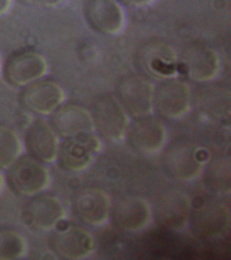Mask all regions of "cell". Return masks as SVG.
Here are the masks:
<instances>
[{
	"label": "cell",
	"instance_id": "obj_1",
	"mask_svg": "<svg viewBox=\"0 0 231 260\" xmlns=\"http://www.w3.org/2000/svg\"><path fill=\"white\" fill-rule=\"evenodd\" d=\"M162 162L167 174L182 182L198 178L207 163L203 148L187 140H176L168 145Z\"/></svg>",
	"mask_w": 231,
	"mask_h": 260
},
{
	"label": "cell",
	"instance_id": "obj_2",
	"mask_svg": "<svg viewBox=\"0 0 231 260\" xmlns=\"http://www.w3.org/2000/svg\"><path fill=\"white\" fill-rule=\"evenodd\" d=\"M134 61L142 75L148 79L166 80L177 78L179 57L170 44L159 40H152L141 45Z\"/></svg>",
	"mask_w": 231,
	"mask_h": 260
},
{
	"label": "cell",
	"instance_id": "obj_3",
	"mask_svg": "<svg viewBox=\"0 0 231 260\" xmlns=\"http://www.w3.org/2000/svg\"><path fill=\"white\" fill-rule=\"evenodd\" d=\"M94 131L108 142L123 141L129 126V117L112 95H103L92 103L91 110Z\"/></svg>",
	"mask_w": 231,
	"mask_h": 260
},
{
	"label": "cell",
	"instance_id": "obj_4",
	"mask_svg": "<svg viewBox=\"0 0 231 260\" xmlns=\"http://www.w3.org/2000/svg\"><path fill=\"white\" fill-rule=\"evenodd\" d=\"M7 185L20 197H32L49 187L51 176L44 163L30 155H21L7 169Z\"/></svg>",
	"mask_w": 231,
	"mask_h": 260
},
{
	"label": "cell",
	"instance_id": "obj_5",
	"mask_svg": "<svg viewBox=\"0 0 231 260\" xmlns=\"http://www.w3.org/2000/svg\"><path fill=\"white\" fill-rule=\"evenodd\" d=\"M192 91L186 82L178 78L162 80L154 89L153 111L168 120H178L190 114Z\"/></svg>",
	"mask_w": 231,
	"mask_h": 260
},
{
	"label": "cell",
	"instance_id": "obj_6",
	"mask_svg": "<svg viewBox=\"0 0 231 260\" xmlns=\"http://www.w3.org/2000/svg\"><path fill=\"white\" fill-rule=\"evenodd\" d=\"M155 86L145 75L127 74L120 79L116 87L119 104L131 118L153 115Z\"/></svg>",
	"mask_w": 231,
	"mask_h": 260
},
{
	"label": "cell",
	"instance_id": "obj_7",
	"mask_svg": "<svg viewBox=\"0 0 231 260\" xmlns=\"http://www.w3.org/2000/svg\"><path fill=\"white\" fill-rule=\"evenodd\" d=\"M102 141L95 132H85L65 138L58 152V165L69 173L88 169L102 150Z\"/></svg>",
	"mask_w": 231,
	"mask_h": 260
},
{
	"label": "cell",
	"instance_id": "obj_8",
	"mask_svg": "<svg viewBox=\"0 0 231 260\" xmlns=\"http://www.w3.org/2000/svg\"><path fill=\"white\" fill-rule=\"evenodd\" d=\"M179 67L191 81L208 83L218 77L221 60L218 53L203 42H192L183 49Z\"/></svg>",
	"mask_w": 231,
	"mask_h": 260
},
{
	"label": "cell",
	"instance_id": "obj_9",
	"mask_svg": "<svg viewBox=\"0 0 231 260\" xmlns=\"http://www.w3.org/2000/svg\"><path fill=\"white\" fill-rule=\"evenodd\" d=\"M188 224L196 237L203 240H217L230 230V209L220 200H207L199 207L192 209Z\"/></svg>",
	"mask_w": 231,
	"mask_h": 260
},
{
	"label": "cell",
	"instance_id": "obj_10",
	"mask_svg": "<svg viewBox=\"0 0 231 260\" xmlns=\"http://www.w3.org/2000/svg\"><path fill=\"white\" fill-rule=\"evenodd\" d=\"M48 72V60L35 50H21L11 54L3 69L5 80L11 86L18 88H24L41 80Z\"/></svg>",
	"mask_w": 231,
	"mask_h": 260
},
{
	"label": "cell",
	"instance_id": "obj_11",
	"mask_svg": "<svg viewBox=\"0 0 231 260\" xmlns=\"http://www.w3.org/2000/svg\"><path fill=\"white\" fill-rule=\"evenodd\" d=\"M191 212L190 196L180 188H169L158 197L153 216L161 227L172 232H182L188 225Z\"/></svg>",
	"mask_w": 231,
	"mask_h": 260
},
{
	"label": "cell",
	"instance_id": "obj_12",
	"mask_svg": "<svg viewBox=\"0 0 231 260\" xmlns=\"http://www.w3.org/2000/svg\"><path fill=\"white\" fill-rule=\"evenodd\" d=\"M129 147L142 155H155L167 145L168 133L161 119L153 115L134 118L129 123L126 138Z\"/></svg>",
	"mask_w": 231,
	"mask_h": 260
},
{
	"label": "cell",
	"instance_id": "obj_13",
	"mask_svg": "<svg viewBox=\"0 0 231 260\" xmlns=\"http://www.w3.org/2000/svg\"><path fill=\"white\" fill-rule=\"evenodd\" d=\"M85 18L89 27L104 36H118L126 28V13L118 0H86Z\"/></svg>",
	"mask_w": 231,
	"mask_h": 260
},
{
	"label": "cell",
	"instance_id": "obj_14",
	"mask_svg": "<svg viewBox=\"0 0 231 260\" xmlns=\"http://www.w3.org/2000/svg\"><path fill=\"white\" fill-rule=\"evenodd\" d=\"M152 219L153 209L142 197L125 196L111 204L109 220L121 232H140L148 227Z\"/></svg>",
	"mask_w": 231,
	"mask_h": 260
},
{
	"label": "cell",
	"instance_id": "obj_15",
	"mask_svg": "<svg viewBox=\"0 0 231 260\" xmlns=\"http://www.w3.org/2000/svg\"><path fill=\"white\" fill-rule=\"evenodd\" d=\"M66 100L64 88L54 80H37L26 86L20 95L23 108L37 116H51Z\"/></svg>",
	"mask_w": 231,
	"mask_h": 260
},
{
	"label": "cell",
	"instance_id": "obj_16",
	"mask_svg": "<svg viewBox=\"0 0 231 260\" xmlns=\"http://www.w3.org/2000/svg\"><path fill=\"white\" fill-rule=\"evenodd\" d=\"M65 219L64 204L58 197L52 194L32 196L22 212L24 223L39 232H51Z\"/></svg>",
	"mask_w": 231,
	"mask_h": 260
},
{
	"label": "cell",
	"instance_id": "obj_17",
	"mask_svg": "<svg viewBox=\"0 0 231 260\" xmlns=\"http://www.w3.org/2000/svg\"><path fill=\"white\" fill-rule=\"evenodd\" d=\"M95 246L94 236L87 229L79 225H70L57 230L50 237V249L60 259H86L94 252Z\"/></svg>",
	"mask_w": 231,
	"mask_h": 260
},
{
	"label": "cell",
	"instance_id": "obj_18",
	"mask_svg": "<svg viewBox=\"0 0 231 260\" xmlns=\"http://www.w3.org/2000/svg\"><path fill=\"white\" fill-rule=\"evenodd\" d=\"M112 201L106 191L98 187H85L73 198L72 208L80 221L92 227L106 224L110 216Z\"/></svg>",
	"mask_w": 231,
	"mask_h": 260
},
{
	"label": "cell",
	"instance_id": "obj_19",
	"mask_svg": "<svg viewBox=\"0 0 231 260\" xmlns=\"http://www.w3.org/2000/svg\"><path fill=\"white\" fill-rule=\"evenodd\" d=\"M24 147L31 157L44 165H50L57 161L60 141L49 121L36 119L26 133Z\"/></svg>",
	"mask_w": 231,
	"mask_h": 260
},
{
	"label": "cell",
	"instance_id": "obj_20",
	"mask_svg": "<svg viewBox=\"0 0 231 260\" xmlns=\"http://www.w3.org/2000/svg\"><path fill=\"white\" fill-rule=\"evenodd\" d=\"M50 125L61 139L85 132H95L90 110L74 103L62 104L50 116Z\"/></svg>",
	"mask_w": 231,
	"mask_h": 260
},
{
	"label": "cell",
	"instance_id": "obj_21",
	"mask_svg": "<svg viewBox=\"0 0 231 260\" xmlns=\"http://www.w3.org/2000/svg\"><path fill=\"white\" fill-rule=\"evenodd\" d=\"M194 101L199 110L214 120H225L230 116V91L218 85L198 88Z\"/></svg>",
	"mask_w": 231,
	"mask_h": 260
},
{
	"label": "cell",
	"instance_id": "obj_22",
	"mask_svg": "<svg viewBox=\"0 0 231 260\" xmlns=\"http://www.w3.org/2000/svg\"><path fill=\"white\" fill-rule=\"evenodd\" d=\"M205 184L213 193L228 196L231 192V161L229 156H217L206 163Z\"/></svg>",
	"mask_w": 231,
	"mask_h": 260
},
{
	"label": "cell",
	"instance_id": "obj_23",
	"mask_svg": "<svg viewBox=\"0 0 231 260\" xmlns=\"http://www.w3.org/2000/svg\"><path fill=\"white\" fill-rule=\"evenodd\" d=\"M23 144L13 128L0 124V170H7L22 155Z\"/></svg>",
	"mask_w": 231,
	"mask_h": 260
},
{
	"label": "cell",
	"instance_id": "obj_24",
	"mask_svg": "<svg viewBox=\"0 0 231 260\" xmlns=\"http://www.w3.org/2000/svg\"><path fill=\"white\" fill-rule=\"evenodd\" d=\"M28 244L26 237L13 228L0 229V260L20 259L26 255Z\"/></svg>",
	"mask_w": 231,
	"mask_h": 260
},
{
	"label": "cell",
	"instance_id": "obj_25",
	"mask_svg": "<svg viewBox=\"0 0 231 260\" xmlns=\"http://www.w3.org/2000/svg\"><path fill=\"white\" fill-rule=\"evenodd\" d=\"M28 6L42 7V8H53L66 4L69 0H19Z\"/></svg>",
	"mask_w": 231,
	"mask_h": 260
},
{
	"label": "cell",
	"instance_id": "obj_26",
	"mask_svg": "<svg viewBox=\"0 0 231 260\" xmlns=\"http://www.w3.org/2000/svg\"><path fill=\"white\" fill-rule=\"evenodd\" d=\"M123 6L131 8H145L156 2V0H118Z\"/></svg>",
	"mask_w": 231,
	"mask_h": 260
},
{
	"label": "cell",
	"instance_id": "obj_27",
	"mask_svg": "<svg viewBox=\"0 0 231 260\" xmlns=\"http://www.w3.org/2000/svg\"><path fill=\"white\" fill-rule=\"evenodd\" d=\"M13 6V0H0V16L10 13Z\"/></svg>",
	"mask_w": 231,
	"mask_h": 260
},
{
	"label": "cell",
	"instance_id": "obj_28",
	"mask_svg": "<svg viewBox=\"0 0 231 260\" xmlns=\"http://www.w3.org/2000/svg\"><path fill=\"white\" fill-rule=\"evenodd\" d=\"M4 186H5V176H4L3 171L0 170V193L3 192Z\"/></svg>",
	"mask_w": 231,
	"mask_h": 260
},
{
	"label": "cell",
	"instance_id": "obj_29",
	"mask_svg": "<svg viewBox=\"0 0 231 260\" xmlns=\"http://www.w3.org/2000/svg\"><path fill=\"white\" fill-rule=\"evenodd\" d=\"M3 69H4V64H3V57H2V53H0V75L3 74Z\"/></svg>",
	"mask_w": 231,
	"mask_h": 260
}]
</instances>
